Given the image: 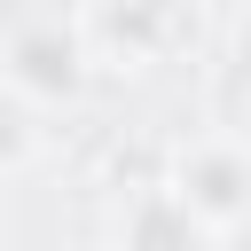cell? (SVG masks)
<instances>
[{
    "label": "cell",
    "mask_w": 251,
    "mask_h": 251,
    "mask_svg": "<svg viewBox=\"0 0 251 251\" xmlns=\"http://www.w3.org/2000/svg\"><path fill=\"white\" fill-rule=\"evenodd\" d=\"M173 188H180L188 212L220 235V227H235V220L251 212V149L227 141V133H204V141H188V149L173 157Z\"/></svg>",
    "instance_id": "obj_1"
},
{
    "label": "cell",
    "mask_w": 251,
    "mask_h": 251,
    "mask_svg": "<svg viewBox=\"0 0 251 251\" xmlns=\"http://www.w3.org/2000/svg\"><path fill=\"white\" fill-rule=\"evenodd\" d=\"M86 63H94L86 24H24L8 39V86L24 102H71L86 86Z\"/></svg>",
    "instance_id": "obj_2"
},
{
    "label": "cell",
    "mask_w": 251,
    "mask_h": 251,
    "mask_svg": "<svg viewBox=\"0 0 251 251\" xmlns=\"http://www.w3.org/2000/svg\"><path fill=\"white\" fill-rule=\"evenodd\" d=\"M110 243H118V251H204L212 227L188 212V196H180L173 180H141V188L118 196V212H110Z\"/></svg>",
    "instance_id": "obj_3"
},
{
    "label": "cell",
    "mask_w": 251,
    "mask_h": 251,
    "mask_svg": "<svg viewBox=\"0 0 251 251\" xmlns=\"http://www.w3.org/2000/svg\"><path fill=\"white\" fill-rule=\"evenodd\" d=\"M31 157V118H24V102H0V173H16Z\"/></svg>",
    "instance_id": "obj_4"
},
{
    "label": "cell",
    "mask_w": 251,
    "mask_h": 251,
    "mask_svg": "<svg viewBox=\"0 0 251 251\" xmlns=\"http://www.w3.org/2000/svg\"><path fill=\"white\" fill-rule=\"evenodd\" d=\"M227 71H235V86L251 94V16L235 24V47H227Z\"/></svg>",
    "instance_id": "obj_5"
}]
</instances>
